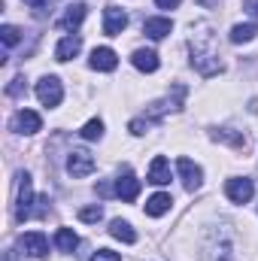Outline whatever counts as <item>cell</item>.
<instances>
[{
  "label": "cell",
  "instance_id": "3",
  "mask_svg": "<svg viewBox=\"0 0 258 261\" xmlns=\"http://www.w3.org/2000/svg\"><path fill=\"white\" fill-rule=\"evenodd\" d=\"M37 97L43 107H58L61 97H64V88H61V79L58 76H43L37 82Z\"/></svg>",
  "mask_w": 258,
  "mask_h": 261
},
{
  "label": "cell",
  "instance_id": "8",
  "mask_svg": "<svg viewBox=\"0 0 258 261\" xmlns=\"http://www.w3.org/2000/svg\"><path fill=\"white\" fill-rule=\"evenodd\" d=\"M9 125H12L15 134H37V130L43 128V119H40L34 110H18Z\"/></svg>",
  "mask_w": 258,
  "mask_h": 261
},
{
  "label": "cell",
  "instance_id": "6",
  "mask_svg": "<svg viewBox=\"0 0 258 261\" xmlns=\"http://www.w3.org/2000/svg\"><path fill=\"white\" fill-rule=\"evenodd\" d=\"M225 195H228V200H231V203H246V200H252V195H255V182H252V179H246V176L228 179Z\"/></svg>",
  "mask_w": 258,
  "mask_h": 261
},
{
  "label": "cell",
  "instance_id": "18",
  "mask_svg": "<svg viewBox=\"0 0 258 261\" xmlns=\"http://www.w3.org/2000/svg\"><path fill=\"white\" fill-rule=\"evenodd\" d=\"M55 246H58L61 252H73V249L79 246V237L73 234V228H58V234H55Z\"/></svg>",
  "mask_w": 258,
  "mask_h": 261
},
{
  "label": "cell",
  "instance_id": "7",
  "mask_svg": "<svg viewBox=\"0 0 258 261\" xmlns=\"http://www.w3.org/2000/svg\"><path fill=\"white\" fill-rule=\"evenodd\" d=\"M125 28H128V12L119 9V6H107L104 9V34L107 37H119Z\"/></svg>",
  "mask_w": 258,
  "mask_h": 261
},
{
  "label": "cell",
  "instance_id": "12",
  "mask_svg": "<svg viewBox=\"0 0 258 261\" xmlns=\"http://www.w3.org/2000/svg\"><path fill=\"white\" fill-rule=\"evenodd\" d=\"M170 31H173V21L170 18H146L143 21V34L149 40H164Z\"/></svg>",
  "mask_w": 258,
  "mask_h": 261
},
{
  "label": "cell",
  "instance_id": "5",
  "mask_svg": "<svg viewBox=\"0 0 258 261\" xmlns=\"http://www.w3.org/2000/svg\"><path fill=\"white\" fill-rule=\"evenodd\" d=\"M18 246H21V252L31 255V258H46V255H49V240H46L43 231H28V234H21Z\"/></svg>",
  "mask_w": 258,
  "mask_h": 261
},
{
  "label": "cell",
  "instance_id": "25",
  "mask_svg": "<svg viewBox=\"0 0 258 261\" xmlns=\"http://www.w3.org/2000/svg\"><path fill=\"white\" fill-rule=\"evenodd\" d=\"M91 261H122V255L113 252V249H97V252L91 255Z\"/></svg>",
  "mask_w": 258,
  "mask_h": 261
},
{
  "label": "cell",
  "instance_id": "24",
  "mask_svg": "<svg viewBox=\"0 0 258 261\" xmlns=\"http://www.w3.org/2000/svg\"><path fill=\"white\" fill-rule=\"evenodd\" d=\"M149 128H152V119H134V122L128 125V130H131V134H137V137H140V134H146Z\"/></svg>",
  "mask_w": 258,
  "mask_h": 261
},
{
  "label": "cell",
  "instance_id": "1",
  "mask_svg": "<svg viewBox=\"0 0 258 261\" xmlns=\"http://www.w3.org/2000/svg\"><path fill=\"white\" fill-rule=\"evenodd\" d=\"M189 49H192V67L200 76H216V73H222V55H219L216 37L210 34V24H194Z\"/></svg>",
  "mask_w": 258,
  "mask_h": 261
},
{
  "label": "cell",
  "instance_id": "16",
  "mask_svg": "<svg viewBox=\"0 0 258 261\" xmlns=\"http://www.w3.org/2000/svg\"><path fill=\"white\" fill-rule=\"evenodd\" d=\"M170 203H173V197L167 195V192H158V195H152L146 200V216H164L167 210H170Z\"/></svg>",
  "mask_w": 258,
  "mask_h": 261
},
{
  "label": "cell",
  "instance_id": "15",
  "mask_svg": "<svg viewBox=\"0 0 258 261\" xmlns=\"http://www.w3.org/2000/svg\"><path fill=\"white\" fill-rule=\"evenodd\" d=\"M82 18H85V3H73V6H67V12L58 18V28H64V31H76L79 24H82Z\"/></svg>",
  "mask_w": 258,
  "mask_h": 261
},
{
  "label": "cell",
  "instance_id": "26",
  "mask_svg": "<svg viewBox=\"0 0 258 261\" xmlns=\"http://www.w3.org/2000/svg\"><path fill=\"white\" fill-rule=\"evenodd\" d=\"M21 91H24V79H21V76H18V79H12V82L6 85V94H9V97H18Z\"/></svg>",
  "mask_w": 258,
  "mask_h": 261
},
{
  "label": "cell",
  "instance_id": "22",
  "mask_svg": "<svg viewBox=\"0 0 258 261\" xmlns=\"http://www.w3.org/2000/svg\"><path fill=\"white\" fill-rule=\"evenodd\" d=\"M79 219L82 222H100L104 219V206H82L79 210Z\"/></svg>",
  "mask_w": 258,
  "mask_h": 261
},
{
  "label": "cell",
  "instance_id": "4",
  "mask_svg": "<svg viewBox=\"0 0 258 261\" xmlns=\"http://www.w3.org/2000/svg\"><path fill=\"white\" fill-rule=\"evenodd\" d=\"M31 203H34V186H31V176L21 173L18 176V200H15V222L31 219Z\"/></svg>",
  "mask_w": 258,
  "mask_h": 261
},
{
  "label": "cell",
  "instance_id": "29",
  "mask_svg": "<svg viewBox=\"0 0 258 261\" xmlns=\"http://www.w3.org/2000/svg\"><path fill=\"white\" fill-rule=\"evenodd\" d=\"M24 3H31L34 9H43V6H46V0H24Z\"/></svg>",
  "mask_w": 258,
  "mask_h": 261
},
{
  "label": "cell",
  "instance_id": "13",
  "mask_svg": "<svg viewBox=\"0 0 258 261\" xmlns=\"http://www.w3.org/2000/svg\"><path fill=\"white\" fill-rule=\"evenodd\" d=\"M149 182H155V186H167V182H170V161H167L164 155H155V158H152Z\"/></svg>",
  "mask_w": 258,
  "mask_h": 261
},
{
  "label": "cell",
  "instance_id": "28",
  "mask_svg": "<svg viewBox=\"0 0 258 261\" xmlns=\"http://www.w3.org/2000/svg\"><path fill=\"white\" fill-rule=\"evenodd\" d=\"M246 9H249V12L258 18V0H246Z\"/></svg>",
  "mask_w": 258,
  "mask_h": 261
},
{
  "label": "cell",
  "instance_id": "9",
  "mask_svg": "<svg viewBox=\"0 0 258 261\" xmlns=\"http://www.w3.org/2000/svg\"><path fill=\"white\" fill-rule=\"evenodd\" d=\"M176 170H179V176H183V186H186L189 192L200 189V182H203V170H200L194 161H189V158H179V161H176Z\"/></svg>",
  "mask_w": 258,
  "mask_h": 261
},
{
  "label": "cell",
  "instance_id": "20",
  "mask_svg": "<svg viewBox=\"0 0 258 261\" xmlns=\"http://www.w3.org/2000/svg\"><path fill=\"white\" fill-rule=\"evenodd\" d=\"M255 34H258V28L255 24H234L231 28V43H252L255 40Z\"/></svg>",
  "mask_w": 258,
  "mask_h": 261
},
{
  "label": "cell",
  "instance_id": "11",
  "mask_svg": "<svg viewBox=\"0 0 258 261\" xmlns=\"http://www.w3.org/2000/svg\"><path fill=\"white\" fill-rule=\"evenodd\" d=\"M79 49H82V37H79V34H67L64 40L55 46V58H58V61H70V58L79 55Z\"/></svg>",
  "mask_w": 258,
  "mask_h": 261
},
{
  "label": "cell",
  "instance_id": "17",
  "mask_svg": "<svg viewBox=\"0 0 258 261\" xmlns=\"http://www.w3.org/2000/svg\"><path fill=\"white\" fill-rule=\"evenodd\" d=\"M131 61H134L137 70H143V73H155V70H158V55H155L152 49H137Z\"/></svg>",
  "mask_w": 258,
  "mask_h": 261
},
{
  "label": "cell",
  "instance_id": "14",
  "mask_svg": "<svg viewBox=\"0 0 258 261\" xmlns=\"http://www.w3.org/2000/svg\"><path fill=\"white\" fill-rule=\"evenodd\" d=\"M116 64H119V58H116V52H113L110 46H100V49L91 52V67H94V70L110 73V70H116Z\"/></svg>",
  "mask_w": 258,
  "mask_h": 261
},
{
  "label": "cell",
  "instance_id": "2",
  "mask_svg": "<svg viewBox=\"0 0 258 261\" xmlns=\"http://www.w3.org/2000/svg\"><path fill=\"white\" fill-rule=\"evenodd\" d=\"M94 155L91 152H85V149H73L70 155H67V173L73 176V179H82V176H88V173H94Z\"/></svg>",
  "mask_w": 258,
  "mask_h": 261
},
{
  "label": "cell",
  "instance_id": "21",
  "mask_svg": "<svg viewBox=\"0 0 258 261\" xmlns=\"http://www.w3.org/2000/svg\"><path fill=\"white\" fill-rule=\"evenodd\" d=\"M79 134H82V140H100L104 137V122L91 119V122H85V128L79 130Z\"/></svg>",
  "mask_w": 258,
  "mask_h": 261
},
{
  "label": "cell",
  "instance_id": "23",
  "mask_svg": "<svg viewBox=\"0 0 258 261\" xmlns=\"http://www.w3.org/2000/svg\"><path fill=\"white\" fill-rule=\"evenodd\" d=\"M0 37H3L6 46H15V43L21 40V37H18V28H12V24H3V28H0Z\"/></svg>",
  "mask_w": 258,
  "mask_h": 261
},
{
  "label": "cell",
  "instance_id": "10",
  "mask_svg": "<svg viewBox=\"0 0 258 261\" xmlns=\"http://www.w3.org/2000/svg\"><path fill=\"white\" fill-rule=\"evenodd\" d=\"M137 195H140V179H137L131 170H125V173L116 179V197H122L125 203H131V200H137Z\"/></svg>",
  "mask_w": 258,
  "mask_h": 261
},
{
  "label": "cell",
  "instance_id": "19",
  "mask_svg": "<svg viewBox=\"0 0 258 261\" xmlns=\"http://www.w3.org/2000/svg\"><path fill=\"white\" fill-rule=\"evenodd\" d=\"M110 234H113L116 240H122V243H137V234H134V228H131L128 222H122V219H116V222L110 225Z\"/></svg>",
  "mask_w": 258,
  "mask_h": 261
},
{
  "label": "cell",
  "instance_id": "27",
  "mask_svg": "<svg viewBox=\"0 0 258 261\" xmlns=\"http://www.w3.org/2000/svg\"><path fill=\"white\" fill-rule=\"evenodd\" d=\"M155 3H158L161 9H176V6H179V0H155Z\"/></svg>",
  "mask_w": 258,
  "mask_h": 261
}]
</instances>
